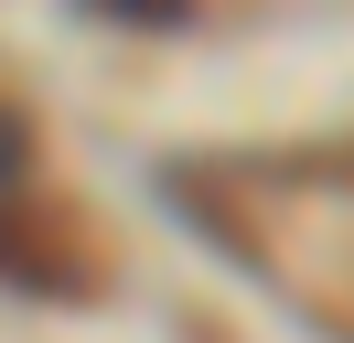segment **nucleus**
Returning a JSON list of instances; mask_svg holds the SVG:
<instances>
[{"label":"nucleus","mask_w":354,"mask_h":343,"mask_svg":"<svg viewBox=\"0 0 354 343\" xmlns=\"http://www.w3.org/2000/svg\"><path fill=\"white\" fill-rule=\"evenodd\" d=\"M0 279L11 290H44V300H97V279L75 257H54L44 236H22V225H0Z\"/></svg>","instance_id":"obj_1"},{"label":"nucleus","mask_w":354,"mask_h":343,"mask_svg":"<svg viewBox=\"0 0 354 343\" xmlns=\"http://www.w3.org/2000/svg\"><path fill=\"white\" fill-rule=\"evenodd\" d=\"M75 11H108V21H140V33H172V21H194V0H75Z\"/></svg>","instance_id":"obj_2"},{"label":"nucleus","mask_w":354,"mask_h":343,"mask_svg":"<svg viewBox=\"0 0 354 343\" xmlns=\"http://www.w3.org/2000/svg\"><path fill=\"white\" fill-rule=\"evenodd\" d=\"M22 172H32V129L22 107H0V193H22Z\"/></svg>","instance_id":"obj_3"}]
</instances>
